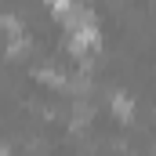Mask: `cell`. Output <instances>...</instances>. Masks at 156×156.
Returning a JSON list of instances; mask_svg holds the SVG:
<instances>
[{
	"label": "cell",
	"instance_id": "1",
	"mask_svg": "<svg viewBox=\"0 0 156 156\" xmlns=\"http://www.w3.org/2000/svg\"><path fill=\"white\" fill-rule=\"evenodd\" d=\"M47 4H51V11H55L58 18H66V22L76 15V0H47Z\"/></svg>",
	"mask_w": 156,
	"mask_h": 156
},
{
	"label": "cell",
	"instance_id": "2",
	"mask_svg": "<svg viewBox=\"0 0 156 156\" xmlns=\"http://www.w3.org/2000/svg\"><path fill=\"white\" fill-rule=\"evenodd\" d=\"M116 113H120V116H131V102H123L120 94H116Z\"/></svg>",
	"mask_w": 156,
	"mask_h": 156
}]
</instances>
